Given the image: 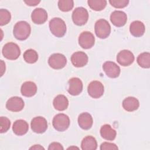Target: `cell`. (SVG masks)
Instances as JSON below:
<instances>
[{"mask_svg": "<svg viewBox=\"0 0 150 150\" xmlns=\"http://www.w3.org/2000/svg\"><path fill=\"white\" fill-rule=\"evenodd\" d=\"M31 28L26 21L18 22L13 27V33L15 38L19 40H26L30 35Z\"/></svg>", "mask_w": 150, "mask_h": 150, "instance_id": "cell-1", "label": "cell"}, {"mask_svg": "<svg viewBox=\"0 0 150 150\" xmlns=\"http://www.w3.org/2000/svg\"><path fill=\"white\" fill-rule=\"evenodd\" d=\"M50 30L57 38L63 37L66 32V25L63 20L60 18H54L49 22Z\"/></svg>", "mask_w": 150, "mask_h": 150, "instance_id": "cell-2", "label": "cell"}, {"mask_svg": "<svg viewBox=\"0 0 150 150\" xmlns=\"http://www.w3.org/2000/svg\"><path fill=\"white\" fill-rule=\"evenodd\" d=\"M96 36L100 39L108 38L111 33V26L107 21L100 19L97 21L94 26Z\"/></svg>", "mask_w": 150, "mask_h": 150, "instance_id": "cell-3", "label": "cell"}, {"mask_svg": "<svg viewBox=\"0 0 150 150\" xmlns=\"http://www.w3.org/2000/svg\"><path fill=\"white\" fill-rule=\"evenodd\" d=\"M2 54L7 59L16 60L21 54V49L19 46L13 42L6 43L2 48Z\"/></svg>", "mask_w": 150, "mask_h": 150, "instance_id": "cell-4", "label": "cell"}, {"mask_svg": "<svg viewBox=\"0 0 150 150\" xmlns=\"http://www.w3.org/2000/svg\"><path fill=\"white\" fill-rule=\"evenodd\" d=\"M52 124L55 129L58 131H64L66 130L70 125L69 117L63 113L56 114L52 121Z\"/></svg>", "mask_w": 150, "mask_h": 150, "instance_id": "cell-5", "label": "cell"}, {"mask_svg": "<svg viewBox=\"0 0 150 150\" xmlns=\"http://www.w3.org/2000/svg\"><path fill=\"white\" fill-rule=\"evenodd\" d=\"M88 19L87 10L83 7L76 8L72 13V20L74 24L78 26L85 25Z\"/></svg>", "mask_w": 150, "mask_h": 150, "instance_id": "cell-6", "label": "cell"}, {"mask_svg": "<svg viewBox=\"0 0 150 150\" xmlns=\"http://www.w3.org/2000/svg\"><path fill=\"white\" fill-rule=\"evenodd\" d=\"M67 63V59L64 55L61 53L52 54L48 59V64L54 69H61Z\"/></svg>", "mask_w": 150, "mask_h": 150, "instance_id": "cell-7", "label": "cell"}, {"mask_svg": "<svg viewBox=\"0 0 150 150\" xmlns=\"http://www.w3.org/2000/svg\"><path fill=\"white\" fill-rule=\"evenodd\" d=\"M104 91L103 84L99 81H93L88 86L87 92L90 96L94 98L101 97Z\"/></svg>", "mask_w": 150, "mask_h": 150, "instance_id": "cell-8", "label": "cell"}, {"mask_svg": "<svg viewBox=\"0 0 150 150\" xmlns=\"http://www.w3.org/2000/svg\"><path fill=\"white\" fill-rule=\"evenodd\" d=\"M32 130L38 134H42L46 131L47 128V122L42 117L39 116L33 118L30 123Z\"/></svg>", "mask_w": 150, "mask_h": 150, "instance_id": "cell-9", "label": "cell"}, {"mask_svg": "<svg viewBox=\"0 0 150 150\" xmlns=\"http://www.w3.org/2000/svg\"><path fill=\"white\" fill-rule=\"evenodd\" d=\"M95 43V38L90 32H83L79 37V43L80 46L86 49L92 47Z\"/></svg>", "mask_w": 150, "mask_h": 150, "instance_id": "cell-10", "label": "cell"}, {"mask_svg": "<svg viewBox=\"0 0 150 150\" xmlns=\"http://www.w3.org/2000/svg\"><path fill=\"white\" fill-rule=\"evenodd\" d=\"M117 61L122 66H128L134 62V56L131 51L122 50L117 54Z\"/></svg>", "mask_w": 150, "mask_h": 150, "instance_id": "cell-11", "label": "cell"}, {"mask_svg": "<svg viewBox=\"0 0 150 150\" xmlns=\"http://www.w3.org/2000/svg\"><path fill=\"white\" fill-rule=\"evenodd\" d=\"M103 69L106 75L110 78H117L120 74V67L114 62H105L103 65Z\"/></svg>", "mask_w": 150, "mask_h": 150, "instance_id": "cell-12", "label": "cell"}, {"mask_svg": "<svg viewBox=\"0 0 150 150\" xmlns=\"http://www.w3.org/2000/svg\"><path fill=\"white\" fill-rule=\"evenodd\" d=\"M25 105L22 98L15 96L11 97L6 103V108L12 112H19L21 111Z\"/></svg>", "mask_w": 150, "mask_h": 150, "instance_id": "cell-13", "label": "cell"}, {"mask_svg": "<svg viewBox=\"0 0 150 150\" xmlns=\"http://www.w3.org/2000/svg\"><path fill=\"white\" fill-rule=\"evenodd\" d=\"M111 23L117 27L123 26L127 22V14L121 11H115L110 15Z\"/></svg>", "mask_w": 150, "mask_h": 150, "instance_id": "cell-14", "label": "cell"}, {"mask_svg": "<svg viewBox=\"0 0 150 150\" xmlns=\"http://www.w3.org/2000/svg\"><path fill=\"white\" fill-rule=\"evenodd\" d=\"M69 93L72 96H77L80 94L83 90V83L81 80L77 77H73L69 80Z\"/></svg>", "mask_w": 150, "mask_h": 150, "instance_id": "cell-15", "label": "cell"}, {"mask_svg": "<svg viewBox=\"0 0 150 150\" xmlns=\"http://www.w3.org/2000/svg\"><path fill=\"white\" fill-rule=\"evenodd\" d=\"M71 62L74 66L81 67L87 64L88 56L83 52H76L71 55Z\"/></svg>", "mask_w": 150, "mask_h": 150, "instance_id": "cell-16", "label": "cell"}, {"mask_svg": "<svg viewBox=\"0 0 150 150\" xmlns=\"http://www.w3.org/2000/svg\"><path fill=\"white\" fill-rule=\"evenodd\" d=\"M32 22L38 25L44 23L47 19V12L42 8H38L35 9L31 14Z\"/></svg>", "mask_w": 150, "mask_h": 150, "instance_id": "cell-17", "label": "cell"}, {"mask_svg": "<svg viewBox=\"0 0 150 150\" xmlns=\"http://www.w3.org/2000/svg\"><path fill=\"white\" fill-rule=\"evenodd\" d=\"M29 129L28 122L23 120H18L13 124L12 130L16 135L21 136L25 135Z\"/></svg>", "mask_w": 150, "mask_h": 150, "instance_id": "cell-18", "label": "cell"}, {"mask_svg": "<svg viewBox=\"0 0 150 150\" xmlns=\"http://www.w3.org/2000/svg\"><path fill=\"white\" fill-rule=\"evenodd\" d=\"M93 120L91 115L88 112H83L78 117V124L83 129L87 130L93 125Z\"/></svg>", "mask_w": 150, "mask_h": 150, "instance_id": "cell-19", "label": "cell"}, {"mask_svg": "<svg viewBox=\"0 0 150 150\" xmlns=\"http://www.w3.org/2000/svg\"><path fill=\"white\" fill-rule=\"evenodd\" d=\"M37 91V87L35 83L32 81H26L21 86V92L22 96L26 97L33 96Z\"/></svg>", "mask_w": 150, "mask_h": 150, "instance_id": "cell-20", "label": "cell"}, {"mask_svg": "<svg viewBox=\"0 0 150 150\" xmlns=\"http://www.w3.org/2000/svg\"><path fill=\"white\" fill-rule=\"evenodd\" d=\"M145 30L144 24L139 21L132 22L129 26V31L131 34L135 37L142 36Z\"/></svg>", "mask_w": 150, "mask_h": 150, "instance_id": "cell-21", "label": "cell"}, {"mask_svg": "<svg viewBox=\"0 0 150 150\" xmlns=\"http://www.w3.org/2000/svg\"><path fill=\"white\" fill-rule=\"evenodd\" d=\"M139 106V103L137 98L134 97H128L122 101V107L127 111L132 112L137 110Z\"/></svg>", "mask_w": 150, "mask_h": 150, "instance_id": "cell-22", "label": "cell"}, {"mask_svg": "<svg viewBox=\"0 0 150 150\" xmlns=\"http://www.w3.org/2000/svg\"><path fill=\"white\" fill-rule=\"evenodd\" d=\"M100 135L102 138L106 140L112 141L115 138L117 132L110 125L104 124L101 127Z\"/></svg>", "mask_w": 150, "mask_h": 150, "instance_id": "cell-23", "label": "cell"}, {"mask_svg": "<svg viewBox=\"0 0 150 150\" xmlns=\"http://www.w3.org/2000/svg\"><path fill=\"white\" fill-rule=\"evenodd\" d=\"M53 104L56 110L64 111L68 107L69 101L65 96L60 94L54 98Z\"/></svg>", "mask_w": 150, "mask_h": 150, "instance_id": "cell-24", "label": "cell"}, {"mask_svg": "<svg viewBox=\"0 0 150 150\" xmlns=\"http://www.w3.org/2000/svg\"><path fill=\"white\" fill-rule=\"evenodd\" d=\"M83 150H95L97 148V143L95 138L92 136H87L83 138L81 143Z\"/></svg>", "mask_w": 150, "mask_h": 150, "instance_id": "cell-25", "label": "cell"}, {"mask_svg": "<svg viewBox=\"0 0 150 150\" xmlns=\"http://www.w3.org/2000/svg\"><path fill=\"white\" fill-rule=\"evenodd\" d=\"M137 63L142 68L148 69L150 67V54L148 52L141 53L137 57Z\"/></svg>", "mask_w": 150, "mask_h": 150, "instance_id": "cell-26", "label": "cell"}, {"mask_svg": "<svg viewBox=\"0 0 150 150\" xmlns=\"http://www.w3.org/2000/svg\"><path fill=\"white\" fill-rule=\"evenodd\" d=\"M87 3L90 8L96 11L103 10L107 5V1L105 0H88Z\"/></svg>", "mask_w": 150, "mask_h": 150, "instance_id": "cell-27", "label": "cell"}, {"mask_svg": "<svg viewBox=\"0 0 150 150\" xmlns=\"http://www.w3.org/2000/svg\"><path fill=\"white\" fill-rule=\"evenodd\" d=\"M23 59L26 63H34L36 62L38 59V54L33 49H30L26 50L23 53Z\"/></svg>", "mask_w": 150, "mask_h": 150, "instance_id": "cell-28", "label": "cell"}, {"mask_svg": "<svg viewBox=\"0 0 150 150\" xmlns=\"http://www.w3.org/2000/svg\"><path fill=\"white\" fill-rule=\"evenodd\" d=\"M74 6V2L72 0H60L58 2V7L63 12L71 11Z\"/></svg>", "mask_w": 150, "mask_h": 150, "instance_id": "cell-29", "label": "cell"}, {"mask_svg": "<svg viewBox=\"0 0 150 150\" xmlns=\"http://www.w3.org/2000/svg\"><path fill=\"white\" fill-rule=\"evenodd\" d=\"M11 19V13L7 10L4 9H0V25L4 26L8 24Z\"/></svg>", "mask_w": 150, "mask_h": 150, "instance_id": "cell-30", "label": "cell"}, {"mask_svg": "<svg viewBox=\"0 0 150 150\" xmlns=\"http://www.w3.org/2000/svg\"><path fill=\"white\" fill-rule=\"evenodd\" d=\"M0 125L1 133L6 132L10 128L11 121L8 118L5 117H1L0 118Z\"/></svg>", "mask_w": 150, "mask_h": 150, "instance_id": "cell-31", "label": "cell"}, {"mask_svg": "<svg viewBox=\"0 0 150 150\" xmlns=\"http://www.w3.org/2000/svg\"><path fill=\"white\" fill-rule=\"evenodd\" d=\"M110 4L115 8H123L127 6L129 3L128 0H110Z\"/></svg>", "mask_w": 150, "mask_h": 150, "instance_id": "cell-32", "label": "cell"}, {"mask_svg": "<svg viewBox=\"0 0 150 150\" xmlns=\"http://www.w3.org/2000/svg\"><path fill=\"white\" fill-rule=\"evenodd\" d=\"M118 149V146L114 143L104 142L102 143L100 145L101 150H117Z\"/></svg>", "mask_w": 150, "mask_h": 150, "instance_id": "cell-33", "label": "cell"}, {"mask_svg": "<svg viewBox=\"0 0 150 150\" xmlns=\"http://www.w3.org/2000/svg\"><path fill=\"white\" fill-rule=\"evenodd\" d=\"M48 149L49 150H53H53H56V149H59V150L62 149H62H63V147L60 143L54 142L51 143L49 145Z\"/></svg>", "mask_w": 150, "mask_h": 150, "instance_id": "cell-34", "label": "cell"}, {"mask_svg": "<svg viewBox=\"0 0 150 150\" xmlns=\"http://www.w3.org/2000/svg\"><path fill=\"white\" fill-rule=\"evenodd\" d=\"M40 1H36V0H29V1H25L24 2L27 4V5L29 6H36L38 4L40 3Z\"/></svg>", "mask_w": 150, "mask_h": 150, "instance_id": "cell-35", "label": "cell"}, {"mask_svg": "<svg viewBox=\"0 0 150 150\" xmlns=\"http://www.w3.org/2000/svg\"><path fill=\"white\" fill-rule=\"evenodd\" d=\"M1 76L4 74V73L5 71V64L4 63L3 60H1Z\"/></svg>", "mask_w": 150, "mask_h": 150, "instance_id": "cell-36", "label": "cell"}, {"mask_svg": "<svg viewBox=\"0 0 150 150\" xmlns=\"http://www.w3.org/2000/svg\"><path fill=\"white\" fill-rule=\"evenodd\" d=\"M30 149H45V148L40 145H35L34 146L30 147Z\"/></svg>", "mask_w": 150, "mask_h": 150, "instance_id": "cell-37", "label": "cell"}]
</instances>
